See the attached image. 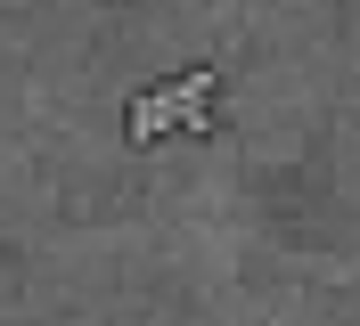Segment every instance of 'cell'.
Listing matches in <instances>:
<instances>
[{
  "label": "cell",
  "mask_w": 360,
  "mask_h": 326,
  "mask_svg": "<svg viewBox=\"0 0 360 326\" xmlns=\"http://www.w3.org/2000/svg\"><path fill=\"white\" fill-rule=\"evenodd\" d=\"M213 90H221V65H188L164 90H139L123 107V139L131 147H156V139H205L213 130Z\"/></svg>",
  "instance_id": "6da1fadb"
}]
</instances>
